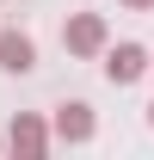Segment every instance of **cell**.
<instances>
[{
	"label": "cell",
	"instance_id": "obj_1",
	"mask_svg": "<svg viewBox=\"0 0 154 160\" xmlns=\"http://www.w3.org/2000/svg\"><path fill=\"white\" fill-rule=\"evenodd\" d=\"M62 43H68V56H80V62L105 56V49H111V25H105V12H68Z\"/></svg>",
	"mask_w": 154,
	"mask_h": 160
},
{
	"label": "cell",
	"instance_id": "obj_2",
	"mask_svg": "<svg viewBox=\"0 0 154 160\" xmlns=\"http://www.w3.org/2000/svg\"><path fill=\"white\" fill-rule=\"evenodd\" d=\"M49 142H56V129H49L37 111H19V117L6 123V148H13L19 160H43V154H49Z\"/></svg>",
	"mask_w": 154,
	"mask_h": 160
},
{
	"label": "cell",
	"instance_id": "obj_3",
	"mask_svg": "<svg viewBox=\"0 0 154 160\" xmlns=\"http://www.w3.org/2000/svg\"><path fill=\"white\" fill-rule=\"evenodd\" d=\"M49 129H56V142H68V148H86V142L99 136V117H93L86 99H68V105H56Z\"/></svg>",
	"mask_w": 154,
	"mask_h": 160
},
{
	"label": "cell",
	"instance_id": "obj_4",
	"mask_svg": "<svg viewBox=\"0 0 154 160\" xmlns=\"http://www.w3.org/2000/svg\"><path fill=\"white\" fill-rule=\"evenodd\" d=\"M148 68H154V56L142 43H111V49H105V80H111V86H136Z\"/></svg>",
	"mask_w": 154,
	"mask_h": 160
},
{
	"label": "cell",
	"instance_id": "obj_5",
	"mask_svg": "<svg viewBox=\"0 0 154 160\" xmlns=\"http://www.w3.org/2000/svg\"><path fill=\"white\" fill-rule=\"evenodd\" d=\"M0 68H6V74H31V68H37V43L25 37V31H13V25L0 31Z\"/></svg>",
	"mask_w": 154,
	"mask_h": 160
},
{
	"label": "cell",
	"instance_id": "obj_6",
	"mask_svg": "<svg viewBox=\"0 0 154 160\" xmlns=\"http://www.w3.org/2000/svg\"><path fill=\"white\" fill-rule=\"evenodd\" d=\"M123 6H130V12H154V0H123Z\"/></svg>",
	"mask_w": 154,
	"mask_h": 160
},
{
	"label": "cell",
	"instance_id": "obj_7",
	"mask_svg": "<svg viewBox=\"0 0 154 160\" xmlns=\"http://www.w3.org/2000/svg\"><path fill=\"white\" fill-rule=\"evenodd\" d=\"M148 129H154V105H148Z\"/></svg>",
	"mask_w": 154,
	"mask_h": 160
}]
</instances>
